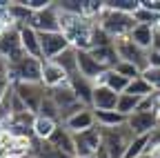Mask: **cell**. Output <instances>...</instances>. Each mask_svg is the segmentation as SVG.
Instances as JSON below:
<instances>
[{"label": "cell", "mask_w": 160, "mask_h": 158, "mask_svg": "<svg viewBox=\"0 0 160 158\" xmlns=\"http://www.w3.org/2000/svg\"><path fill=\"white\" fill-rule=\"evenodd\" d=\"M58 9V7H56ZM96 23L85 16H71L60 11V31L67 38V43L78 51H89L91 49V36H93Z\"/></svg>", "instance_id": "cell-1"}, {"label": "cell", "mask_w": 160, "mask_h": 158, "mask_svg": "<svg viewBox=\"0 0 160 158\" xmlns=\"http://www.w3.org/2000/svg\"><path fill=\"white\" fill-rule=\"evenodd\" d=\"M96 25L102 29L111 40H118V38L129 36V31L136 27V20H133V16H129V13L111 11V9H107L102 5V11H100V16L96 18Z\"/></svg>", "instance_id": "cell-2"}, {"label": "cell", "mask_w": 160, "mask_h": 158, "mask_svg": "<svg viewBox=\"0 0 160 158\" xmlns=\"http://www.w3.org/2000/svg\"><path fill=\"white\" fill-rule=\"evenodd\" d=\"M131 140H133V134L125 123L120 127L102 129V145L100 147H102V151L107 154V158H125V151H127Z\"/></svg>", "instance_id": "cell-3"}, {"label": "cell", "mask_w": 160, "mask_h": 158, "mask_svg": "<svg viewBox=\"0 0 160 158\" xmlns=\"http://www.w3.org/2000/svg\"><path fill=\"white\" fill-rule=\"evenodd\" d=\"M40 76H42V60H38V58L25 56L18 63L9 65L11 85L13 83H40Z\"/></svg>", "instance_id": "cell-4"}, {"label": "cell", "mask_w": 160, "mask_h": 158, "mask_svg": "<svg viewBox=\"0 0 160 158\" xmlns=\"http://www.w3.org/2000/svg\"><path fill=\"white\" fill-rule=\"evenodd\" d=\"M102 145V129L98 125L87 129V131H80L73 134V147H76V158H93Z\"/></svg>", "instance_id": "cell-5"}, {"label": "cell", "mask_w": 160, "mask_h": 158, "mask_svg": "<svg viewBox=\"0 0 160 158\" xmlns=\"http://www.w3.org/2000/svg\"><path fill=\"white\" fill-rule=\"evenodd\" d=\"M13 91L25 103L27 111H31L33 116L38 114L40 105H42L45 96H47V89H45L42 83H13Z\"/></svg>", "instance_id": "cell-6"}, {"label": "cell", "mask_w": 160, "mask_h": 158, "mask_svg": "<svg viewBox=\"0 0 160 158\" xmlns=\"http://www.w3.org/2000/svg\"><path fill=\"white\" fill-rule=\"evenodd\" d=\"M29 27H31V29H36L38 33H51V31H60V11L56 9V3H49L45 9L33 11Z\"/></svg>", "instance_id": "cell-7"}, {"label": "cell", "mask_w": 160, "mask_h": 158, "mask_svg": "<svg viewBox=\"0 0 160 158\" xmlns=\"http://www.w3.org/2000/svg\"><path fill=\"white\" fill-rule=\"evenodd\" d=\"M113 47H116V54H118L120 60L136 65L140 71H145V69H147V51H145V49H140L138 45H133L127 36H125V38H118V40H113Z\"/></svg>", "instance_id": "cell-8"}, {"label": "cell", "mask_w": 160, "mask_h": 158, "mask_svg": "<svg viewBox=\"0 0 160 158\" xmlns=\"http://www.w3.org/2000/svg\"><path fill=\"white\" fill-rule=\"evenodd\" d=\"M0 56H2L9 65L18 63L20 58H25V56H27V54H25V49H22V45H20V33H18V27L7 29V31L0 33Z\"/></svg>", "instance_id": "cell-9"}, {"label": "cell", "mask_w": 160, "mask_h": 158, "mask_svg": "<svg viewBox=\"0 0 160 158\" xmlns=\"http://www.w3.org/2000/svg\"><path fill=\"white\" fill-rule=\"evenodd\" d=\"M38 38H40V56H42V60H53L58 54H62L65 49L71 47L67 43V38L62 36V31L38 33Z\"/></svg>", "instance_id": "cell-10"}, {"label": "cell", "mask_w": 160, "mask_h": 158, "mask_svg": "<svg viewBox=\"0 0 160 158\" xmlns=\"http://www.w3.org/2000/svg\"><path fill=\"white\" fill-rule=\"evenodd\" d=\"M127 127L131 129L133 136H149L160 127L158 125V114L156 111H133L127 118Z\"/></svg>", "instance_id": "cell-11"}, {"label": "cell", "mask_w": 160, "mask_h": 158, "mask_svg": "<svg viewBox=\"0 0 160 158\" xmlns=\"http://www.w3.org/2000/svg\"><path fill=\"white\" fill-rule=\"evenodd\" d=\"M78 51V49H76ZM78 74L87 78L89 83L93 85H100V80H102V76L107 74V69H102L96 60H93V56L89 51H78Z\"/></svg>", "instance_id": "cell-12"}, {"label": "cell", "mask_w": 160, "mask_h": 158, "mask_svg": "<svg viewBox=\"0 0 160 158\" xmlns=\"http://www.w3.org/2000/svg\"><path fill=\"white\" fill-rule=\"evenodd\" d=\"M118 105V94L111 91L105 85H93L91 94V109L93 111H116Z\"/></svg>", "instance_id": "cell-13"}, {"label": "cell", "mask_w": 160, "mask_h": 158, "mask_svg": "<svg viewBox=\"0 0 160 158\" xmlns=\"http://www.w3.org/2000/svg\"><path fill=\"white\" fill-rule=\"evenodd\" d=\"M65 129H69L71 134H80V131H87L91 127H96V114L91 107H85V109H80L78 114L69 116L67 120L60 123Z\"/></svg>", "instance_id": "cell-14"}, {"label": "cell", "mask_w": 160, "mask_h": 158, "mask_svg": "<svg viewBox=\"0 0 160 158\" xmlns=\"http://www.w3.org/2000/svg\"><path fill=\"white\" fill-rule=\"evenodd\" d=\"M40 83L45 85V89H56L60 85H67L69 78L53 60H42V76H40Z\"/></svg>", "instance_id": "cell-15"}, {"label": "cell", "mask_w": 160, "mask_h": 158, "mask_svg": "<svg viewBox=\"0 0 160 158\" xmlns=\"http://www.w3.org/2000/svg\"><path fill=\"white\" fill-rule=\"evenodd\" d=\"M53 149H58L60 154H65V156H71L76 158V147H73V134L69 129H65L62 125H58L56 131L51 134V138L47 140Z\"/></svg>", "instance_id": "cell-16"}, {"label": "cell", "mask_w": 160, "mask_h": 158, "mask_svg": "<svg viewBox=\"0 0 160 158\" xmlns=\"http://www.w3.org/2000/svg\"><path fill=\"white\" fill-rule=\"evenodd\" d=\"M18 33H20V45H22L25 54L31 56V58L42 60V56H40V38H38V31L31 29V27H18Z\"/></svg>", "instance_id": "cell-17"}, {"label": "cell", "mask_w": 160, "mask_h": 158, "mask_svg": "<svg viewBox=\"0 0 160 158\" xmlns=\"http://www.w3.org/2000/svg\"><path fill=\"white\" fill-rule=\"evenodd\" d=\"M69 87L73 89V94H76V98L80 103H82L85 107H91V94H93V83H89L87 78H82V76H73V78H69Z\"/></svg>", "instance_id": "cell-18"}, {"label": "cell", "mask_w": 160, "mask_h": 158, "mask_svg": "<svg viewBox=\"0 0 160 158\" xmlns=\"http://www.w3.org/2000/svg\"><path fill=\"white\" fill-rule=\"evenodd\" d=\"M89 54L93 56V60L102 67V69H107V71H111L118 63H120V58H118V54H116V47L113 45H109V47H96V49H89Z\"/></svg>", "instance_id": "cell-19"}, {"label": "cell", "mask_w": 160, "mask_h": 158, "mask_svg": "<svg viewBox=\"0 0 160 158\" xmlns=\"http://www.w3.org/2000/svg\"><path fill=\"white\" fill-rule=\"evenodd\" d=\"M53 63H56L60 69H62V71L67 74V78L78 76V51H76L73 47L65 49L62 54H58V56L53 58Z\"/></svg>", "instance_id": "cell-20"}, {"label": "cell", "mask_w": 160, "mask_h": 158, "mask_svg": "<svg viewBox=\"0 0 160 158\" xmlns=\"http://www.w3.org/2000/svg\"><path fill=\"white\" fill-rule=\"evenodd\" d=\"M127 38H129L133 45H138L140 49L149 51V49H151V40H153V29H151V27H145V25H136V27L129 31Z\"/></svg>", "instance_id": "cell-21"}, {"label": "cell", "mask_w": 160, "mask_h": 158, "mask_svg": "<svg viewBox=\"0 0 160 158\" xmlns=\"http://www.w3.org/2000/svg\"><path fill=\"white\" fill-rule=\"evenodd\" d=\"M58 125L60 123H56V120H49V118H42V116H36V120H33V138H36V140H49Z\"/></svg>", "instance_id": "cell-22"}, {"label": "cell", "mask_w": 160, "mask_h": 158, "mask_svg": "<svg viewBox=\"0 0 160 158\" xmlns=\"http://www.w3.org/2000/svg\"><path fill=\"white\" fill-rule=\"evenodd\" d=\"M96 114V125L102 129H111V127H120L127 123L125 116H120L118 111H93Z\"/></svg>", "instance_id": "cell-23"}, {"label": "cell", "mask_w": 160, "mask_h": 158, "mask_svg": "<svg viewBox=\"0 0 160 158\" xmlns=\"http://www.w3.org/2000/svg\"><path fill=\"white\" fill-rule=\"evenodd\" d=\"M140 100H142V98H138V96H131V94H120V96H118V105H116V111H118L120 116L129 118V116H131V114L138 109Z\"/></svg>", "instance_id": "cell-24"}, {"label": "cell", "mask_w": 160, "mask_h": 158, "mask_svg": "<svg viewBox=\"0 0 160 158\" xmlns=\"http://www.w3.org/2000/svg\"><path fill=\"white\" fill-rule=\"evenodd\" d=\"M100 85L109 87L111 91H116V94L120 96V94H125V91H127V85H129V80H127V78H122L120 74H116V71L111 69V71H107V74L102 76V80H100Z\"/></svg>", "instance_id": "cell-25"}, {"label": "cell", "mask_w": 160, "mask_h": 158, "mask_svg": "<svg viewBox=\"0 0 160 158\" xmlns=\"http://www.w3.org/2000/svg\"><path fill=\"white\" fill-rule=\"evenodd\" d=\"M125 94H131V96H138V98H145V96H151V94H156V91H153V87L145 80L142 76H138V78H133V80H129Z\"/></svg>", "instance_id": "cell-26"}, {"label": "cell", "mask_w": 160, "mask_h": 158, "mask_svg": "<svg viewBox=\"0 0 160 158\" xmlns=\"http://www.w3.org/2000/svg\"><path fill=\"white\" fill-rule=\"evenodd\" d=\"M102 5L111 11H120V13H129L133 16L138 5H140V0H102Z\"/></svg>", "instance_id": "cell-27"}, {"label": "cell", "mask_w": 160, "mask_h": 158, "mask_svg": "<svg viewBox=\"0 0 160 158\" xmlns=\"http://www.w3.org/2000/svg\"><path fill=\"white\" fill-rule=\"evenodd\" d=\"M133 20H136V25H145V27L156 29V27H160V13H151L138 5V9L133 13Z\"/></svg>", "instance_id": "cell-28"}, {"label": "cell", "mask_w": 160, "mask_h": 158, "mask_svg": "<svg viewBox=\"0 0 160 158\" xmlns=\"http://www.w3.org/2000/svg\"><path fill=\"white\" fill-rule=\"evenodd\" d=\"M151 136V134H149ZM149 136H133V140L129 143L127 151H125V158H138L147 154V145H149Z\"/></svg>", "instance_id": "cell-29"}, {"label": "cell", "mask_w": 160, "mask_h": 158, "mask_svg": "<svg viewBox=\"0 0 160 158\" xmlns=\"http://www.w3.org/2000/svg\"><path fill=\"white\" fill-rule=\"evenodd\" d=\"M36 116H42V118H49V120L60 123V109H58V105L49 98V94L45 96V100H42V105H40V109H38Z\"/></svg>", "instance_id": "cell-30"}, {"label": "cell", "mask_w": 160, "mask_h": 158, "mask_svg": "<svg viewBox=\"0 0 160 158\" xmlns=\"http://www.w3.org/2000/svg\"><path fill=\"white\" fill-rule=\"evenodd\" d=\"M113 71H116V74H120L122 78H127V80H133V78H138L140 74H142V71H140L136 65H131V63H125V60H120V63L113 67Z\"/></svg>", "instance_id": "cell-31"}, {"label": "cell", "mask_w": 160, "mask_h": 158, "mask_svg": "<svg viewBox=\"0 0 160 158\" xmlns=\"http://www.w3.org/2000/svg\"><path fill=\"white\" fill-rule=\"evenodd\" d=\"M11 87V78H9V63L0 56V100H2L5 91Z\"/></svg>", "instance_id": "cell-32"}, {"label": "cell", "mask_w": 160, "mask_h": 158, "mask_svg": "<svg viewBox=\"0 0 160 158\" xmlns=\"http://www.w3.org/2000/svg\"><path fill=\"white\" fill-rule=\"evenodd\" d=\"M109 45H113V40L100 29L98 25H96V29H93V36H91V49H96V47H109Z\"/></svg>", "instance_id": "cell-33"}, {"label": "cell", "mask_w": 160, "mask_h": 158, "mask_svg": "<svg viewBox=\"0 0 160 158\" xmlns=\"http://www.w3.org/2000/svg\"><path fill=\"white\" fill-rule=\"evenodd\" d=\"M145 78V80L153 87V91H160V69H153V67H147L142 74H140Z\"/></svg>", "instance_id": "cell-34"}, {"label": "cell", "mask_w": 160, "mask_h": 158, "mask_svg": "<svg viewBox=\"0 0 160 158\" xmlns=\"http://www.w3.org/2000/svg\"><path fill=\"white\" fill-rule=\"evenodd\" d=\"M29 11H40V9H45L49 5V0H20Z\"/></svg>", "instance_id": "cell-35"}, {"label": "cell", "mask_w": 160, "mask_h": 158, "mask_svg": "<svg viewBox=\"0 0 160 158\" xmlns=\"http://www.w3.org/2000/svg\"><path fill=\"white\" fill-rule=\"evenodd\" d=\"M147 67H153V69H160V54L149 49L147 51Z\"/></svg>", "instance_id": "cell-36"}, {"label": "cell", "mask_w": 160, "mask_h": 158, "mask_svg": "<svg viewBox=\"0 0 160 158\" xmlns=\"http://www.w3.org/2000/svg\"><path fill=\"white\" fill-rule=\"evenodd\" d=\"M140 7L151 13H160V0H140Z\"/></svg>", "instance_id": "cell-37"}, {"label": "cell", "mask_w": 160, "mask_h": 158, "mask_svg": "<svg viewBox=\"0 0 160 158\" xmlns=\"http://www.w3.org/2000/svg\"><path fill=\"white\" fill-rule=\"evenodd\" d=\"M151 49L160 54V27L153 29V40H151Z\"/></svg>", "instance_id": "cell-38"}, {"label": "cell", "mask_w": 160, "mask_h": 158, "mask_svg": "<svg viewBox=\"0 0 160 158\" xmlns=\"http://www.w3.org/2000/svg\"><path fill=\"white\" fill-rule=\"evenodd\" d=\"M5 158H31V156H5Z\"/></svg>", "instance_id": "cell-39"}, {"label": "cell", "mask_w": 160, "mask_h": 158, "mask_svg": "<svg viewBox=\"0 0 160 158\" xmlns=\"http://www.w3.org/2000/svg\"><path fill=\"white\" fill-rule=\"evenodd\" d=\"M138 158H153V156H149V154H142V156H138Z\"/></svg>", "instance_id": "cell-40"}, {"label": "cell", "mask_w": 160, "mask_h": 158, "mask_svg": "<svg viewBox=\"0 0 160 158\" xmlns=\"http://www.w3.org/2000/svg\"><path fill=\"white\" fill-rule=\"evenodd\" d=\"M158 125H160V116H158Z\"/></svg>", "instance_id": "cell-41"}]
</instances>
